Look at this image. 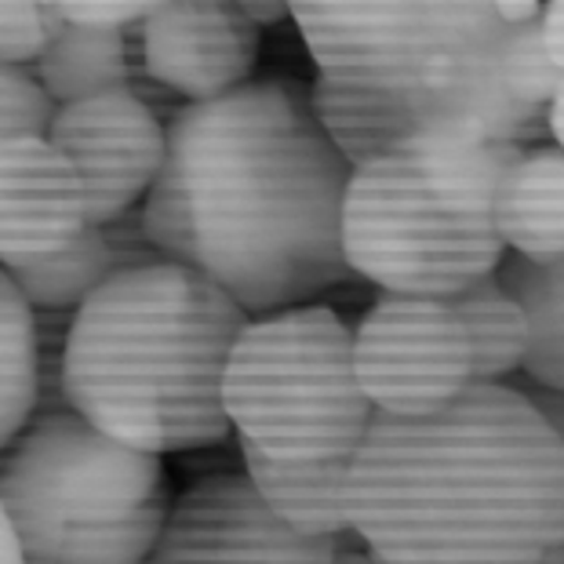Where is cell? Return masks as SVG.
Listing matches in <instances>:
<instances>
[{
    "mask_svg": "<svg viewBox=\"0 0 564 564\" xmlns=\"http://www.w3.org/2000/svg\"><path fill=\"white\" fill-rule=\"evenodd\" d=\"M535 564H564V543H554V546H546L543 554H539Z\"/></svg>",
    "mask_w": 564,
    "mask_h": 564,
    "instance_id": "d6a6232c",
    "label": "cell"
},
{
    "mask_svg": "<svg viewBox=\"0 0 564 564\" xmlns=\"http://www.w3.org/2000/svg\"><path fill=\"white\" fill-rule=\"evenodd\" d=\"M335 543L292 532L245 470H223L172 499L147 564H332Z\"/></svg>",
    "mask_w": 564,
    "mask_h": 564,
    "instance_id": "30bf717a",
    "label": "cell"
},
{
    "mask_svg": "<svg viewBox=\"0 0 564 564\" xmlns=\"http://www.w3.org/2000/svg\"><path fill=\"white\" fill-rule=\"evenodd\" d=\"M499 77L513 102L532 106V110H546L550 106L554 91L564 84V74L546 52L539 19L507 30L499 47Z\"/></svg>",
    "mask_w": 564,
    "mask_h": 564,
    "instance_id": "44dd1931",
    "label": "cell"
},
{
    "mask_svg": "<svg viewBox=\"0 0 564 564\" xmlns=\"http://www.w3.org/2000/svg\"><path fill=\"white\" fill-rule=\"evenodd\" d=\"M507 387H513L521 393V398L535 408L539 415L546 419V426L554 430V434L561 437L564 444V390H546V387H539V382L532 379H524V382H507ZM554 543H564V510H561V521H557V539Z\"/></svg>",
    "mask_w": 564,
    "mask_h": 564,
    "instance_id": "d4e9b609",
    "label": "cell"
},
{
    "mask_svg": "<svg viewBox=\"0 0 564 564\" xmlns=\"http://www.w3.org/2000/svg\"><path fill=\"white\" fill-rule=\"evenodd\" d=\"M0 564H26V561H22L19 539H15V532H11V524H8L4 507H0Z\"/></svg>",
    "mask_w": 564,
    "mask_h": 564,
    "instance_id": "f546056e",
    "label": "cell"
},
{
    "mask_svg": "<svg viewBox=\"0 0 564 564\" xmlns=\"http://www.w3.org/2000/svg\"><path fill=\"white\" fill-rule=\"evenodd\" d=\"M539 30H543V44H546L550 58H554V66L564 74V0H550L543 8Z\"/></svg>",
    "mask_w": 564,
    "mask_h": 564,
    "instance_id": "4316f807",
    "label": "cell"
},
{
    "mask_svg": "<svg viewBox=\"0 0 564 564\" xmlns=\"http://www.w3.org/2000/svg\"><path fill=\"white\" fill-rule=\"evenodd\" d=\"M37 408V317L0 267V448Z\"/></svg>",
    "mask_w": 564,
    "mask_h": 564,
    "instance_id": "ffe728a7",
    "label": "cell"
},
{
    "mask_svg": "<svg viewBox=\"0 0 564 564\" xmlns=\"http://www.w3.org/2000/svg\"><path fill=\"white\" fill-rule=\"evenodd\" d=\"M52 102L44 99L30 69L0 66V139L11 135H44Z\"/></svg>",
    "mask_w": 564,
    "mask_h": 564,
    "instance_id": "603a6c76",
    "label": "cell"
},
{
    "mask_svg": "<svg viewBox=\"0 0 564 564\" xmlns=\"http://www.w3.org/2000/svg\"><path fill=\"white\" fill-rule=\"evenodd\" d=\"M172 499L164 455L69 408L33 415L0 448V507L26 564H147Z\"/></svg>",
    "mask_w": 564,
    "mask_h": 564,
    "instance_id": "8992f818",
    "label": "cell"
},
{
    "mask_svg": "<svg viewBox=\"0 0 564 564\" xmlns=\"http://www.w3.org/2000/svg\"><path fill=\"white\" fill-rule=\"evenodd\" d=\"M502 245L528 262L564 256V153L535 150L502 175L491 204Z\"/></svg>",
    "mask_w": 564,
    "mask_h": 564,
    "instance_id": "5bb4252c",
    "label": "cell"
},
{
    "mask_svg": "<svg viewBox=\"0 0 564 564\" xmlns=\"http://www.w3.org/2000/svg\"><path fill=\"white\" fill-rule=\"evenodd\" d=\"M63 30L44 0H0V66L26 69Z\"/></svg>",
    "mask_w": 564,
    "mask_h": 564,
    "instance_id": "7402d4cb",
    "label": "cell"
},
{
    "mask_svg": "<svg viewBox=\"0 0 564 564\" xmlns=\"http://www.w3.org/2000/svg\"><path fill=\"white\" fill-rule=\"evenodd\" d=\"M350 172L306 95L248 80L175 113L142 230L248 317L278 314L350 278L339 241Z\"/></svg>",
    "mask_w": 564,
    "mask_h": 564,
    "instance_id": "6da1fadb",
    "label": "cell"
},
{
    "mask_svg": "<svg viewBox=\"0 0 564 564\" xmlns=\"http://www.w3.org/2000/svg\"><path fill=\"white\" fill-rule=\"evenodd\" d=\"M546 128H550V135L557 139V147L564 153V84L554 91V99H550V106H546Z\"/></svg>",
    "mask_w": 564,
    "mask_h": 564,
    "instance_id": "4dcf8cb0",
    "label": "cell"
},
{
    "mask_svg": "<svg viewBox=\"0 0 564 564\" xmlns=\"http://www.w3.org/2000/svg\"><path fill=\"white\" fill-rule=\"evenodd\" d=\"M128 219L131 212L117 223L84 226L69 245L52 251V256L11 267L8 278L15 281L22 299L37 314H74L84 299L99 292L113 273L161 259L158 248L150 245L147 230H142V215L135 226H128Z\"/></svg>",
    "mask_w": 564,
    "mask_h": 564,
    "instance_id": "4fadbf2b",
    "label": "cell"
},
{
    "mask_svg": "<svg viewBox=\"0 0 564 564\" xmlns=\"http://www.w3.org/2000/svg\"><path fill=\"white\" fill-rule=\"evenodd\" d=\"M44 139L77 172L88 226L135 212L158 183L167 153V128L131 84L55 106Z\"/></svg>",
    "mask_w": 564,
    "mask_h": 564,
    "instance_id": "9c48e42d",
    "label": "cell"
},
{
    "mask_svg": "<svg viewBox=\"0 0 564 564\" xmlns=\"http://www.w3.org/2000/svg\"><path fill=\"white\" fill-rule=\"evenodd\" d=\"M63 22L74 26H110V30H128L139 26L161 0H44Z\"/></svg>",
    "mask_w": 564,
    "mask_h": 564,
    "instance_id": "cb8c5ba5",
    "label": "cell"
},
{
    "mask_svg": "<svg viewBox=\"0 0 564 564\" xmlns=\"http://www.w3.org/2000/svg\"><path fill=\"white\" fill-rule=\"evenodd\" d=\"M441 4L455 11H491V0H441Z\"/></svg>",
    "mask_w": 564,
    "mask_h": 564,
    "instance_id": "1f68e13d",
    "label": "cell"
},
{
    "mask_svg": "<svg viewBox=\"0 0 564 564\" xmlns=\"http://www.w3.org/2000/svg\"><path fill=\"white\" fill-rule=\"evenodd\" d=\"M306 99L324 135L332 139V147L343 153V161L350 167H361L382 158V153L404 150L419 131L415 113L398 99H387V95L357 91L321 77Z\"/></svg>",
    "mask_w": 564,
    "mask_h": 564,
    "instance_id": "2e32d148",
    "label": "cell"
},
{
    "mask_svg": "<svg viewBox=\"0 0 564 564\" xmlns=\"http://www.w3.org/2000/svg\"><path fill=\"white\" fill-rule=\"evenodd\" d=\"M88 226L77 172L44 135L0 139V267L52 256Z\"/></svg>",
    "mask_w": 564,
    "mask_h": 564,
    "instance_id": "7c38bea8",
    "label": "cell"
},
{
    "mask_svg": "<svg viewBox=\"0 0 564 564\" xmlns=\"http://www.w3.org/2000/svg\"><path fill=\"white\" fill-rule=\"evenodd\" d=\"M521 158V142L474 124H430L404 150L354 167L339 223L346 267L415 299H448L496 273L507 245L491 204Z\"/></svg>",
    "mask_w": 564,
    "mask_h": 564,
    "instance_id": "277c9868",
    "label": "cell"
},
{
    "mask_svg": "<svg viewBox=\"0 0 564 564\" xmlns=\"http://www.w3.org/2000/svg\"><path fill=\"white\" fill-rule=\"evenodd\" d=\"M248 314L172 259L113 273L69 314L66 408L113 441L186 455L230 437L223 371Z\"/></svg>",
    "mask_w": 564,
    "mask_h": 564,
    "instance_id": "3957f363",
    "label": "cell"
},
{
    "mask_svg": "<svg viewBox=\"0 0 564 564\" xmlns=\"http://www.w3.org/2000/svg\"><path fill=\"white\" fill-rule=\"evenodd\" d=\"M33 80L44 91V99L55 106L88 99V95L128 88V37L124 30L110 26H74L63 22L55 41L44 47L33 63Z\"/></svg>",
    "mask_w": 564,
    "mask_h": 564,
    "instance_id": "e0dca14e",
    "label": "cell"
},
{
    "mask_svg": "<svg viewBox=\"0 0 564 564\" xmlns=\"http://www.w3.org/2000/svg\"><path fill=\"white\" fill-rule=\"evenodd\" d=\"M292 22L324 80L398 99L430 124H474L521 142L546 110L510 99L499 77L507 22L441 0H292ZM415 131V135H419Z\"/></svg>",
    "mask_w": 564,
    "mask_h": 564,
    "instance_id": "5b68a950",
    "label": "cell"
},
{
    "mask_svg": "<svg viewBox=\"0 0 564 564\" xmlns=\"http://www.w3.org/2000/svg\"><path fill=\"white\" fill-rule=\"evenodd\" d=\"M350 357L376 415L423 419L474 387L470 350L444 299L382 292L357 321Z\"/></svg>",
    "mask_w": 564,
    "mask_h": 564,
    "instance_id": "ba28073f",
    "label": "cell"
},
{
    "mask_svg": "<svg viewBox=\"0 0 564 564\" xmlns=\"http://www.w3.org/2000/svg\"><path fill=\"white\" fill-rule=\"evenodd\" d=\"M332 564H379V561L368 554V546L361 543V539L346 535V539H339V543H335Z\"/></svg>",
    "mask_w": 564,
    "mask_h": 564,
    "instance_id": "f1b7e54d",
    "label": "cell"
},
{
    "mask_svg": "<svg viewBox=\"0 0 564 564\" xmlns=\"http://www.w3.org/2000/svg\"><path fill=\"white\" fill-rule=\"evenodd\" d=\"M491 11L507 26H521V22L539 19V0H491Z\"/></svg>",
    "mask_w": 564,
    "mask_h": 564,
    "instance_id": "83f0119b",
    "label": "cell"
},
{
    "mask_svg": "<svg viewBox=\"0 0 564 564\" xmlns=\"http://www.w3.org/2000/svg\"><path fill=\"white\" fill-rule=\"evenodd\" d=\"M135 33L150 80L186 102L223 99L259 63V30L234 0H161Z\"/></svg>",
    "mask_w": 564,
    "mask_h": 564,
    "instance_id": "8fae6325",
    "label": "cell"
},
{
    "mask_svg": "<svg viewBox=\"0 0 564 564\" xmlns=\"http://www.w3.org/2000/svg\"><path fill=\"white\" fill-rule=\"evenodd\" d=\"M237 452H241V470L256 485L259 499L292 532L310 539L354 535L350 521H346V470H350V459L288 466L262 459L259 452L248 448Z\"/></svg>",
    "mask_w": 564,
    "mask_h": 564,
    "instance_id": "9a60e30c",
    "label": "cell"
},
{
    "mask_svg": "<svg viewBox=\"0 0 564 564\" xmlns=\"http://www.w3.org/2000/svg\"><path fill=\"white\" fill-rule=\"evenodd\" d=\"M354 332L328 306L248 317L223 371V415L237 448L270 463L354 459L376 408L357 387Z\"/></svg>",
    "mask_w": 564,
    "mask_h": 564,
    "instance_id": "52a82bcc",
    "label": "cell"
},
{
    "mask_svg": "<svg viewBox=\"0 0 564 564\" xmlns=\"http://www.w3.org/2000/svg\"><path fill=\"white\" fill-rule=\"evenodd\" d=\"M561 510L564 444L507 382L376 415L346 470V521L379 564H535Z\"/></svg>",
    "mask_w": 564,
    "mask_h": 564,
    "instance_id": "7a4b0ae2",
    "label": "cell"
},
{
    "mask_svg": "<svg viewBox=\"0 0 564 564\" xmlns=\"http://www.w3.org/2000/svg\"><path fill=\"white\" fill-rule=\"evenodd\" d=\"M234 4L241 8V15L256 30L281 26V22L292 19V0H234Z\"/></svg>",
    "mask_w": 564,
    "mask_h": 564,
    "instance_id": "484cf974",
    "label": "cell"
},
{
    "mask_svg": "<svg viewBox=\"0 0 564 564\" xmlns=\"http://www.w3.org/2000/svg\"><path fill=\"white\" fill-rule=\"evenodd\" d=\"M496 278L521 303L528 321L524 379L546 390H564V256L528 262L507 251Z\"/></svg>",
    "mask_w": 564,
    "mask_h": 564,
    "instance_id": "d6986e66",
    "label": "cell"
},
{
    "mask_svg": "<svg viewBox=\"0 0 564 564\" xmlns=\"http://www.w3.org/2000/svg\"><path fill=\"white\" fill-rule=\"evenodd\" d=\"M444 303L463 328L474 382H507L518 376L528 350V321L521 303L499 284L496 273L466 284Z\"/></svg>",
    "mask_w": 564,
    "mask_h": 564,
    "instance_id": "ac0fdd59",
    "label": "cell"
}]
</instances>
